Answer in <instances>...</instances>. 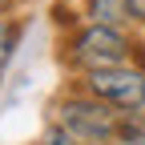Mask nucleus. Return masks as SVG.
<instances>
[{"label":"nucleus","instance_id":"f257e3e1","mask_svg":"<svg viewBox=\"0 0 145 145\" xmlns=\"http://www.w3.org/2000/svg\"><path fill=\"white\" fill-rule=\"evenodd\" d=\"M129 57V40L113 28V24H89L85 32L72 36V61L81 69H113V65H125Z\"/></svg>","mask_w":145,"mask_h":145},{"label":"nucleus","instance_id":"f03ea898","mask_svg":"<svg viewBox=\"0 0 145 145\" xmlns=\"http://www.w3.org/2000/svg\"><path fill=\"white\" fill-rule=\"evenodd\" d=\"M89 93H93L97 101H105V105H113V109L137 113V109L145 105V72L125 69V65L93 69L89 72Z\"/></svg>","mask_w":145,"mask_h":145},{"label":"nucleus","instance_id":"7ed1b4c3","mask_svg":"<svg viewBox=\"0 0 145 145\" xmlns=\"http://www.w3.org/2000/svg\"><path fill=\"white\" fill-rule=\"evenodd\" d=\"M113 105H105V101H65L61 105V125L72 133V137H81V141H109V137H117V113H109Z\"/></svg>","mask_w":145,"mask_h":145},{"label":"nucleus","instance_id":"20e7f679","mask_svg":"<svg viewBox=\"0 0 145 145\" xmlns=\"http://www.w3.org/2000/svg\"><path fill=\"white\" fill-rule=\"evenodd\" d=\"M89 16H93L97 24H121V20H129V0H93L89 4Z\"/></svg>","mask_w":145,"mask_h":145},{"label":"nucleus","instance_id":"39448f33","mask_svg":"<svg viewBox=\"0 0 145 145\" xmlns=\"http://www.w3.org/2000/svg\"><path fill=\"white\" fill-rule=\"evenodd\" d=\"M117 141L125 145H145V121L137 113H129L125 121H117Z\"/></svg>","mask_w":145,"mask_h":145},{"label":"nucleus","instance_id":"423d86ee","mask_svg":"<svg viewBox=\"0 0 145 145\" xmlns=\"http://www.w3.org/2000/svg\"><path fill=\"white\" fill-rule=\"evenodd\" d=\"M16 36H20V28H16V24H8V20H0V69L8 65L12 48H16Z\"/></svg>","mask_w":145,"mask_h":145},{"label":"nucleus","instance_id":"0eeeda50","mask_svg":"<svg viewBox=\"0 0 145 145\" xmlns=\"http://www.w3.org/2000/svg\"><path fill=\"white\" fill-rule=\"evenodd\" d=\"M44 145H81V137H72V133L65 129V125H57V129H48Z\"/></svg>","mask_w":145,"mask_h":145},{"label":"nucleus","instance_id":"6e6552de","mask_svg":"<svg viewBox=\"0 0 145 145\" xmlns=\"http://www.w3.org/2000/svg\"><path fill=\"white\" fill-rule=\"evenodd\" d=\"M129 12L137 16V20H145V0H129Z\"/></svg>","mask_w":145,"mask_h":145},{"label":"nucleus","instance_id":"1a4fd4ad","mask_svg":"<svg viewBox=\"0 0 145 145\" xmlns=\"http://www.w3.org/2000/svg\"><path fill=\"white\" fill-rule=\"evenodd\" d=\"M0 4H4V0H0Z\"/></svg>","mask_w":145,"mask_h":145}]
</instances>
